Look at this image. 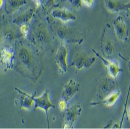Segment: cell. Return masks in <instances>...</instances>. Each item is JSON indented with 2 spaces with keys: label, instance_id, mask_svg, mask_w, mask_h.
<instances>
[{
  "label": "cell",
  "instance_id": "obj_1",
  "mask_svg": "<svg viewBox=\"0 0 130 129\" xmlns=\"http://www.w3.org/2000/svg\"><path fill=\"white\" fill-rule=\"evenodd\" d=\"M16 52L15 60L20 69H23L28 76H31V78L36 76L38 73L37 57L31 48L25 44H20Z\"/></svg>",
  "mask_w": 130,
  "mask_h": 129
},
{
  "label": "cell",
  "instance_id": "obj_2",
  "mask_svg": "<svg viewBox=\"0 0 130 129\" xmlns=\"http://www.w3.org/2000/svg\"><path fill=\"white\" fill-rule=\"evenodd\" d=\"M83 112V106L77 103L68 108L64 114V128H72Z\"/></svg>",
  "mask_w": 130,
  "mask_h": 129
},
{
  "label": "cell",
  "instance_id": "obj_3",
  "mask_svg": "<svg viewBox=\"0 0 130 129\" xmlns=\"http://www.w3.org/2000/svg\"><path fill=\"white\" fill-rule=\"evenodd\" d=\"M32 97L35 101V109H40L44 111L46 113L48 126L49 125V119H48V111L52 108L54 107V105L52 103L50 96V91L46 89L42 94L39 97H35V95H32Z\"/></svg>",
  "mask_w": 130,
  "mask_h": 129
},
{
  "label": "cell",
  "instance_id": "obj_4",
  "mask_svg": "<svg viewBox=\"0 0 130 129\" xmlns=\"http://www.w3.org/2000/svg\"><path fill=\"white\" fill-rule=\"evenodd\" d=\"M68 48L64 45V43L61 42L56 52L55 62L58 66L59 72L61 74H65L68 71Z\"/></svg>",
  "mask_w": 130,
  "mask_h": 129
},
{
  "label": "cell",
  "instance_id": "obj_5",
  "mask_svg": "<svg viewBox=\"0 0 130 129\" xmlns=\"http://www.w3.org/2000/svg\"><path fill=\"white\" fill-rule=\"evenodd\" d=\"M19 94L15 99V106L26 111H30L32 107H35V101L32 97V95L26 93L17 88H15Z\"/></svg>",
  "mask_w": 130,
  "mask_h": 129
},
{
  "label": "cell",
  "instance_id": "obj_6",
  "mask_svg": "<svg viewBox=\"0 0 130 129\" xmlns=\"http://www.w3.org/2000/svg\"><path fill=\"white\" fill-rule=\"evenodd\" d=\"M113 26L117 38L121 41H127L129 37L127 26L123 17L118 16L116 17L113 22Z\"/></svg>",
  "mask_w": 130,
  "mask_h": 129
},
{
  "label": "cell",
  "instance_id": "obj_7",
  "mask_svg": "<svg viewBox=\"0 0 130 129\" xmlns=\"http://www.w3.org/2000/svg\"><path fill=\"white\" fill-rule=\"evenodd\" d=\"M115 83L113 79L108 77L101 78L98 85L96 95L100 99H104L111 93V90L114 88Z\"/></svg>",
  "mask_w": 130,
  "mask_h": 129
},
{
  "label": "cell",
  "instance_id": "obj_8",
  "mask_svg": "<svg viewBox=\"0 0 130 129\" xmlns=\"http://www.w3.org/2000/svg\"><path fill=\"white\" fill-rule=\"evenodd\" d=\"M92 51L94 52V54L97 56L98 58H99V59L102 62L103 64L105 66V67L107 69L109 75H110L111 78H113V79H116L119 75V74L122 72V71H123V69L117 64L112 62L110 60H109L106 59V58L102 56L101 55V54L99 53V52H97L95 50L93 49Z\"/></svg>",
  "mask_w": 130,
  "mask_h": 129
},
{
  "label": "cell",
  "instance_id": "obj_9",
  "mask_svg": "<svg viewBox=\"0 0 130 129\" xmlns=\"http://www.w3.org/2000/svg\"><path fill=\"white\" fill-rule=\"evenodd\" d=\"M79 90V84L73 79H70L63 86L61 93V99H65L68 103L77 93Z\"/></svg>",
  "mask_w": 130,
  "mask_h": 129
},
{
  "label": "cell",
  "instance_id": "obj_10",
  "mask_svg": "<svg viewBox=\"0 0 130 129\" xmlns=\"http://www.w3.org/2000/svg\"><path fill=\"white\" fill-rule=\"evenodd\" d=\"M96 61L95 56H87L77 55L74 58L71 66L75 67L77 71L90 68Z\"/></svg>",
  "mask_w": 130,
  "mask_h": 129
},
{
  "label": "cell",
  "instance_id": "obj_11",
  "mask_svg": "<svg viewBox=\"0 0 130 129\" xmlns=\"http://www.w3.org/2000/svg\"><path fill=\"white\" fill-rule=\"evenodd\" d=\"M15 54L13 49L2 47L1 50V63L6 69H11L15 65Z\"/></svg>",
  "mask_w": 130,
  "mask_h": 129
},
{
  "label": "cell",
  "instance_id": "obj_12",
  "mask_svg": "<svg viewBox=\"0 0 130 129\" xmlns=\"http://www.w3.org/2000/svg\"><path fill=\"white\" fill-rule=\"evenodd\" d=\"M52 17L61 21L62 22H68L71 21H75L77 17L74 13L66 9H55L51 12Z\"/></svg>",
  "mask_w": 130,
  "mask_h": 129
},
{
  "label": "cell",
  "instance_id": "obj_13",
  "mask_svg": "<svg viewBox=\"0 0 130 129\" xmlns=\"http://www.w3.org/2000/svg\"><path fill=\"white\" fill-rule=\"evenodd\" d=\"M102 52L105 56H111L114 54L115 48L112 40L108 38L105 34V31L102 33L101 39Z\"/></svg>",
  "mask_w": 130,
  "mask_h": 129
},
{
  "label": "cell",
  "instance_id": "obj_14",
  "mask_svg": "<svg viewBox=\"0 0 130 129\" xmlns=\"http://www.w3.org/2000/svg\"><path fill=\"white\" fill-rule=\"evenodd\" d=\"M32 38L36 45L42 47L48 42V35L46 30L43 27H38L34 31L32 34Z\"/></svg>",
  "mask_w": 130,
  "mask_h": 129
},
{
  "label": "cell",
  "instance_id": "obj_15",
  "mask_svg": "<svg viewBox=\"0 0 130 129\" xmlns=\"http://www.w3.org/2000/svg\"><path fill=\"white\" fill-rule=\"evenodd\" d=\"M5 9L7 13L11 15L21 7L26 4V0H6L5 2Z\"/></svg>",
  "mask_w": 130,
  "mask_h": 129
},
{
  "label": "cell",
  "instance_id": "obj_16",
  "mask_svg": "<svg viewBox=\"0 0 130 129\" xmlns=\"http://www.w3.org/2000/svg\"><path fill=\"white\" fill-rule=\"evenodd\" d=\"M104 6L110 13H118L125 9V3L120 0H104Z\"/></svg>",
  "mask_w": 130,
  "mask_h": 129
},
{
  "label": "cell",
  "instance_id": "obj_17",
  "mask_svg": "<svg viewBox=\"0 0 130 129\" xmlns=\"http://www.w3.org/2000/svg\"><path fill=\"white\" fill-rule=\"evenodd\" d=\"M120 91H114V92L111 93L110 94H109L104 99H102V101H97V102H92L91 103V105L92 106L104 105L107 106V107H111V106L114 105V103L116 102V101L120 97Z\"/></svg>",
  "mask_w": 130,
  "mask_h": 129
},
{
  "label": "cell",
  "instance_id": "obj_18",
  "mask_svg": "<svg viewBox=\"0 0 130 129\" xmlns=\"http://www.w3.org/2000/svg\"><path fill=\"white\" fill-rule=\"evenodd\" d=\"M34 13H35V9L29 8L28 9H27V11L16 17L13 20V22L19 26L23 24H25V23H28V22L31 20L32 17L34 15Z\"/></svg>",
  "mask_w": 130,
  "mask_h": 129
},
{
  "label": "cell",
  "instance_id": "obj_19",
  "mask_svg": "<svg viewBox=\"0 0 130 129\" xmlns=\"http://www.w3.org/2000/svg\"><path fill=\"white\" fill-rule=\"evenodd\" d=\"M56 0H40V5L45 10H48L55 5Z\"/></svg>",
  "mask_w": 130,
  "mask_h": 129
},
{
  "label": "cell",
  "instance_id": "obj_20",
  "mask_svg": "<svg viewBox=\"0 0 130 129\" xmlns=\"http://www.w3.org/2000/svg\"><path fill=\"white\" fill-rule=\"evenodd\" d=\"M20 31L24 38H26L29 32V25L28 23H25L20 26Z\"/></svg>",
  "mask_w": 130,
  "mask_h": 129
},
{
  "label": "cell",
  "instance_id": "obj_21",
  "mask_svg": "<svg viewBox=\"0 0 130 129\" xmlns=\"http://www.w3.org/2000/svg\"><path fill=\"white\" fill-rule=\"evenodd\" d=\"M68 102L67 101H66L65 99H60V101L59 102V110L61 111V112H65V111L68 109Z\"/></svg>",
  "mask_w": 130,
  "mask_h": 129
},
{
  "label": "cell",
  "instance_id": "obj_22",
  "mask_svg": "<svg viewBox=\"0 0 130 129\" xmlns=\"http://www.w3.org/2000/svg\"><path fill=\"white\" fill-rule=\"evenodd\" d=\"M81 2L82 6L86 7H91L94 4V0H81Z\"/></svg>",
  "mask_w": 130,
  "mask_h": 129
},
{
  "label": "cell",
  "instance_id": "obj_23",
  "mask_svg": "<svg viewBox=\"0 0 130 129\" xmlns=\"http://www.w3.org/2000/svg\"><path fill=\"white\" fill-rule=\"evenodd\" d=\"M71 5L75 7H80L82 6L81 0H69Z\"/></svg>",
  "mask_w": 130,
  "mask_h": 129
},
{
  "label": "cell",
  "instance_id": "obj_24",
  "mask_svg": "<svg viewBox=\"0 0 130 129\" xmlns=\"http://www.w3.org/2000/svg\"><path fill=\"white\" fill-rule=\"evenodd\" d=\"M125 11L127 12L129 16H130V2L127 3H125Z\"/></svg>",
  "mask_w": 130,
  "mask_h": 129
},
{
  "label": "cell",
  "instance_id": "obj_25",
  "mask_svg": "<svg viewBox=\"0 0 130 129\" xmlns=\"http://www.w3.org/2000/svg\"><path fill=\"white\" fill-rule=\"evenodd\" d=\"M126 114H127V119H128L129 121H130V106L127 107V111H126Z\"/></svg>",
  "mask_w": 130,
  "mask_h": 129
},
{
  "label": "cell",
  "instance_id": "obj_26",
  "mask_svg": "<svg viewBox=\"0 0 130 129\" xmlns=\"http://www.w3.org/2000/svg\"><path fill=\"white\" fill-rule=\"evenodd\" d=\"M33 2H35V3L37 7H39L40 5V0H32Z\"/></svg>",
  "mask_w": 130,
  "mask_h": 129
},
{
  "label": "cell",
  "instance_id": "obj_27",
  "mask_svg": "<svg viewBox=\"0 0 130 129\" xmlns=\"http://www.w3.org/2000/svg\"><path fill=\"white\" fill-rule=\"evenodd\" d=\"M3 3H4L3 0H0V7H3Z\"/></svg>",
  "mask_w": 130,
  "mask_h": 129
},
{
  "label": "cell",
  "instance_id": "obj_28",
  "mask_svg": "<svg viewBox=\"0 0 130 129\" xmlns=\"http://www.w3.org/2000/svg\"><path fill=\"white\" fill-rule=\"evenodd\" d=\"M67 1H69V0H61L59 3H62V2H67Z\"/></svg>",
  "mask_w": 130,
  "mask_h": 129
},
{
  "label": "cell",
  "instance_id": "obj_29",
  "mask_svg": "<svg viewBox=\"0 0 130 129\" xmlns=\"http://www.w3.org/2000/svg\"><path fill=\"white\" fill-rule=\"evenodd\" d=\"M127 61H128L129 64V67H130V60H127Z\"/></svg>",
  "mask_w": 130,
  "mask_h": 129
}]
</instances>
